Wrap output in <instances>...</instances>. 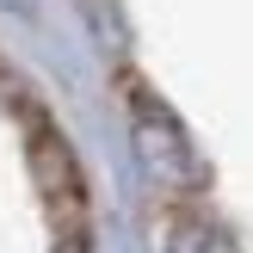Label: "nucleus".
<instances>
[{"instance_id": "obj_1", "label": "nucleus", "mask_w": 253, "mask_h": 253, "mask_svg": "<svg viewBox=\"0 0 253 253\" xmlns=\"http://www.w3.org/2000/svg\"><path fill=\"white\" fill-rule=\"evenodd\" d=\"M130 155H136V167H142V179L155 185L161 198H173V204L210 192V161H204V148L192 142L185 118L161 93H148V86L130 93Z\"/></svg>"}, {"instance_id": "obj_2", "label": "nucleus", "mask_w": 253, "mask_h": 253, "mask_svg": "<svg viewBox=\"0 0 253 253\" xmlns=\"http://www.w3.org/2000/svg\"><path fill=\"white\" fill-rule=\"evenodd\" d=\"M25 167H31L37 204L56 222V235H86V173H81V161H74L68 136H62L56 124H43V118L31 124V136H25Z\"/></svg>"}, {"instance_id": "obj_5", "label": "nucleus", "mask_w": 253, "mask_h": 253, "mask_svg": "<svg viewBox=\"0 0 253 253\" xmlns=\"http://www.w3.org/2000/svg\"><path fill=\"white\" fill-rule=\"evenodd\" d=\"M49 253H86V235H56V247Z\"/></svg>"}, {"instance_id": "obj_3", "label": "nucleus", "mask_w": 253, "mask_h": 253, "mask_svg": "<svg viewBox=\"0 0 253 253\" xmlns=\"http://www.w3.org/2000/svg\"><path fill=\"white\" fill-rule=\"evenodd\" d=\"M161 253H241V241L204 210H179L167 222V235H161Z\"/></svg>"}, {"instance_id": "obj_6", "label": "nucleus", "mask_w": 253, "mask_h": 253, "mask_svg": "<svg viewBox=\"0 0 253 253\" xmlns=\"http://www.w3.org/2000/svg\"><path fill=\"white\" fill-rule=\"evenodd\" d=\"M0 6H6V12H19V19H31V12H37V0H0Z\"/></svg>"}, {"instance_id": "obj_4", "label": "nucleus", "mask_w": 253, "mask_h": 253, "mask_svg": "<svg viewBox=\"0 0 253 253\" xmlns=\"http://www.w3.org/2000/svg\"><path fill=\"white\" fill-rule=\"evenodd\" d=\"M81 19H86L93 43L105 49L111 62L130 56V19H124V0H81Z\"/></svg>"}]
</instances>
